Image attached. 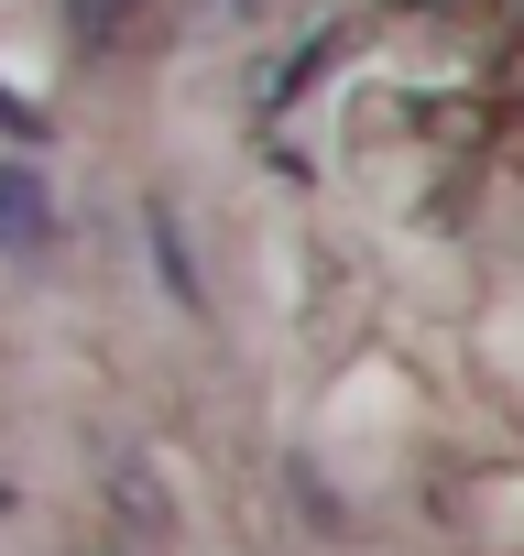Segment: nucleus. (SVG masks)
I'll return each instance as SVG.
<instances>
[{"label": "nucleus", "mask_w": 524, "mask_h": 556, "mask_svg": "<svg viewBox=\"0 0 524 556\" xmlns=\"http://www.w3.org/2000/svg\"><path fill=\"white\" fill-rule=\"evenodd\" d=\"M45 240H55V197H45V175H34L23 153H0V251H12V262H45Z\"/></svg>", "instance_id": "f257e3e1"}, {"label": "nucleus", "mask_w": 524, "mask_h": 556, "mask_svg": "<svg viewBox=\"0 0 524 556\" xmlns=\"http://www.w3.org/2000/svg\"><path fill=\"white\" fill-rule=\"evenodd\" d=\"M142 23H153V0H66L77 55H121V45H142Z\"/></svg>", "instance_id": "f03ea898"}, {"label": "nucleus", "mask_w": 524, "mask_h": 556, "mask_svg": "<svg viewBox=\"0 0 524 556\" xmlns=\"http://www.w3.org/2000/svg\"><path fill=\"white\" fill-rule=\"evenodd\" d=\"M0 131H12V142H34V131H45V121H34V110H23V99H12V88H0Z\"/></svg>", "instance_id": "7ed1b4c3"}]
</instances>
